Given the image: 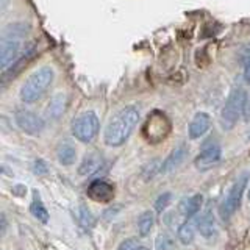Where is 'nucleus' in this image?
I'll return each mask as SVG.
<instances>
[{"label": "nucleus", "mask_w": 250, "mask_h": 250, "mask_svg": "<svg viewBox=\"0 0 250 250\" xmlns=\"http://www.w3.org/2000/svg\"><path fill=\"white\" fill-rule=\"evenodd\" d=\"M242 116L246 121H250V94H246L244 106H242Z\"/></svg>", "instance_id": "cd10ccee"}, {"label": "nucleus", "mask_w": 250, "mask_h": 250, "mask_svg": "<svg viewBox=\"0 0 250 250\" xmlns=\"http://www.w3.org/2000/svg\"><path fill=\"white\" fill-rule=\"evenodd\" d=\"M53 69L49 66L39 67L31 74L21 88V100L23 104H35L41 99L53 82Z\"/></svg>", "instance_id": "f03ea898"}, {"label": "nucleus", "mask_w": 250, "mask_h": 250, "mask_svg": "<svg viewBox=\"0 0 250 250\" xmlns=\"http://www.w3.org/2000/svg\"><path fill=\"white\" fill-rule=\"evenodd\" d=\"M186 153H188V146H185V144H182V146H178L177 148H174V150L169 153L167 158L164 160V163L161 164V172H169L174 167H177L178 164L183 161Z\"/></svg>", "instance_id": "f8f14e48"}, {"label": "nucleus", "mask_w": 250, "mask_h": 250, "mask_svg": "<svg viewBox=\"0 0 250 250\" xmlns=\"http://www.w3.org/2000/svg\"><path fill=\"white\" fill-rule=\"evenodd\" d=\"M75 158H77V153H75V148L64 143L62 146H60L58 148V160L61 164H64V166H72L75 163Z\"/></svg>", "instance_id": "f3484780"}, {"label": "nucleus", "mask_w": 250, "mask_h": 250, "mask_svg": "<svg viewBox=\"0 0 250 250\" xmlns=\"http://www.w3.org/2000/svg\"><path fill=\"white\" fill-rule=\"evenodd\" d=\"M102 164V160L99 155H88L82 161L80 167H78V174L80 175H89L92 172H96Z\"/></svg>", "instance_id": "2eb2a0df"}, {"label": "nucleus", "mask_w": 250, "mask_h": 250, "mask_svg": "<svg viewBox=\"0 0 250 250\" xmlns=\"http://www.w3.org/2000/svg\"><path fill=\"white\" fill-rule=\"evenodd\" d=\"M155 250H175V244L170 236L161 233L155 239Z\"/></svg>", "instance_id": "4be33fe9"}, {"label": "nucleus", "mask_w": 250, "mask_h": 250, "mask_svg": "<svg viewBox=\"0 0 250 250\" xmlns=\"http://www.w3.org/2000/svg\"><path fill=\"white\" fill-rule=\"evenodd\" d=\"M246 186H247V174L236 178V182H234L230 189L227 191L225 199L221 203V216H222V219H230L234 211L239 208L242 194H244V191H246Z\"/></svg>", "instance_id": "423d86ee"}, {"label": "nucleus", "mask_w": 250, "mask_h": 250, "mask_svg": "<svg viewBox=\"0 0 250 250\" xmlns=\"http://www.w3.org/2000/svg\"><path fill=\"white\" fill-rule=\"evenodd\" d=\"M219 160H221V147L214 143H211L203 147V150L200 152L197 158H195L194 164L199 170H208L213 167L216 163H219Z\"/></svg>", "instance_id": "1a4fd4ad"}, {"label": "nucleus", "mask_w": 250, "mask_h": 250, "mask_svg": "<svg viewBox=\"0 0 250 250\" xmlns=\"http://www.w3.org/2000/svg\"><path fill=\"white\" fill-rule=\"evenodd\" d=\"M99 128H100V121L94 111L82 113L80 116H77V119L72 122V135L78 141H82V143H89V141H92L99 133Z\"/></svg>", "instance_id": "39448f33"}, {"label": "nucleus", "mask_w": 250, "mask_h": 250, "mask_svg": "<svg viewBox=\"0 0 250 250\" xmlns=\"http://www.w3.org/2000/svg\"><path fill=\"white\" fill-rule=\"evenodd\" d=\"M33 172L36 175H45V174H49V166H47L42 160H36L33 164Z\"/></svg>", "instance_id": "393cba45"}, {"label": "nucleus", "mask_w": 250, "mask_h": 250, "mask_svg": "<svg viewBox=\"0 0 250 250\" xmlns=\"http://www.w3.org/2000/svg\"><path fill=\"white\" fill-rule=\"evenodd\" d=\"M30 211H31V214H33L38 221H41L42 224L49 222V211L45 209V207L42 205V202L39 200V195L36 192H35V200L30 205Z\"/></svg>", "instance_id": "a211bd4d"}, {"label": "nucleus", "mask_w": 250, "mask_h": 250, "mask_svg": "<svg viewBox=\"0 0 250 250\" xmlns=\"http://www.w3.org/2000/svg\"><path fill=\"white\" fill-rule=\"evenodd\" d=\"M156 164H161V163L158 160H155V161H150L148 164H146L144 169H143V177H144V180H150L156 174V172L161 170V167H158Z\"/></svg>", "instance_id": "5701e85b"}, {"label": "nucleus", "mask_w": 250, "mask_h": 250, "mask_svg": "<svg viewBox=\"0 0 250 250\" xmlns=\"http://www.w3.org/2000/svg\"><path fill=\"white\" fill-rule=\"evenodd\" d=\"M202 202H203L202 194H195V195H192V197L186 199L182 205H180V209H182L183 216L192 217L194 214H197L199 209L202 208Z\"/></svg>", "instance_id": "ddd939ff"}, {"label": "nucleus", "mask_w": 250, "mask_h": 250, "mask_svg": "<svg viewBox=\"0 0 250 250\" xmlns=\"http://www.w3.org/2000/svg\"><path fill=\"white\" fill-rule=\"evenodd\" d=\"M246 91L238 88H233L231 92L227 97V102L222 108V114H221V124L225 130H231L234 127V124L238 122L239 116L242 114V106H244V100H246Z\"/></svg>", "instance_id": "20e7f679"}, {"label": "nucleus", "mask_w": 250, "mask_h": 250, "mask_svg": "<svg viewBox=\"0 0 250 250\" xmlns=\"http://www.w3.org/2000/svg\"><path fill=\"white\" fill-rule=\"evenodd\" d=\"M138 121H139V109L133 105L124 106L121 111H117L111 117V121L106 125L104 135L105 144L111 147L122 146L130 138Z\"/></svg>", "instance_id": "f257e3e1"}, {"label": "nucleus", "mask_w": 250, "mask_h": 250, "mask_svg": "<svg viewBox=\"0 0 250 250\" xmlns=\"http://www.w3.org/2000/svg\"><path fill=\"white\" fill-rule=\"evenodd\" d=\"M172 122L169 117L161 111H153L147 117L143 127L144 138L152 144H158L170 135Z\"/></svg>", "instance_id": "7ed1b4c3"}, {"label": "nucleus", "mask_w": 250, "mask_h": 250, "mask_svg": "<svg viewBox=\"0 0 250 250\" xmlns=\"http://www.w3.org/2000/svg\"><path fill=\"white\" fill-rule=\"evenodd\" d=\"M138 250H148V249H147V247H144V246H139V247H138Z\"/></svg>", "instance_id": "c756f323"}, {"label": "nucleus", "mask_w": 250, "mask_h": 250, "mask_svg": "<svg viewBox=\"0 0 250 250\" xmlns=\"http://www.w3.org/2000/svg\"><path fill=\"white\" fill-rule=\"evenodd\" d=\"M16 124L22 131L28 133V135H39L45 127L42 117H39L31 111H27V109L16 113Z\"/></svg>", "instance_id": "0eeeda50"}, {"label": "nucleus", "mask_w": 250, "mask_h": 250, "mask_svg": "<svg viewBox=\"0 0 250 250\" xmlns=\"http://www.w3.org/2000/svg\"><path fill=\"white\" fill-rule=\"evenodd\" d=\"M22 41L11 38H2V50H0V62L2 69L6 70L8 67H13L21 55Z\"/></svg>", "instance_id": "6e6552de"}, {"label": "nucleus", "mask_w": 250, "mask_h": 250, "mask_svg": "<svg viewBox=\"0 0 250 250\" xmlns=\"http://www.w3.org/2000/svg\"><path fill=\"white\" fill-rule=\"evenodd\" d=\"M80 211H82V224L84 225V227H91L92 224H94V217H92V214H91V211L88 209V208H84V207H82L80 208Z\"/></svg>", "instance_id": "a878e982"}, {"label": "nucleus", "mask_w": 250, "mask_h": 250, "mask_svg": "<svg viewBox=\"0 0 250 250\" xmlns=\"http://www.w3.org/2000/svg\"><path fill=\"white\" fill-rule=\"evenodd\" d=\"M155 225V216L152 211H144L138 219V231L141 236H148Z\"/></svg>", "instance_id": "dca6fc26"}, {"label": "nucleus", "mask_w": 250, "mask_h": 250, "mask_svg": "<svg viewBox=\"0 0 250 250\" xmlns=\"http://www.w3.org/2000/svg\"><path fill=\"white\" fill-rule=\"evenodd\" d=\"M88 195H89V199L96 200V202L108 203L113 199L114 189L111 185L104 182V180H94L88 188Z\"/></svg>", "instance_id": "9d476101"}, {"label": "nucleus", "mask_w": 250, "mask_h": 250, "mask_svg": "<svg viewBox=\"0 0 250 250\" xmlns=\"http://www.w3.org/2000/svg\"><path fill=\"white\" fill-rule=\"evenodd\" d=\"M178 239L183 242V244H191L192 239H194V229H192V225L191 224H182L180 225V229H178Z\"/></svg>", "instance_id": "aec40b11"}, {"label": "nucleus", "mask_w": 250, "mask_h": 250, "mask_svg": "<svg viewBox=\"0 0 250 250\" xmlns=\"http://www.w3.org/2000/svg\"><path fill=\"white\" fill-rule=\"evenodd\" d=\"M197 227H199V233L202 236L209 238L211 234L214 233V216L211 211H205L197 221Z\"/></svg>", "instance_id": "4468645a"}, {"label": "nucleus", "mask_w": 250, "mask_h": 250, "mask_svg": "<svg viewBox=\"0 0 250 250\" xmlns=\"http://www.w3.org/2000/svg\"><path fill=\"white\" fill-rule=\"evenodd\" d=\"M209 125H211V119L207 113H197L192 121L189 122V127H188V133H189V138L191 139H199L200 136H203L205 133L209 130Z\"/></svg>", "instance_id": "9b49d317"}, {"label": "nucleus", "mask_w": 250, "mask_h": 250, "mask_svg": "<svg viewBox=\"0 0 250 250\" xmlns=\"http://www.w3.org/2000/svg\"><path fill=\"white\" fill-rule=\"evenodd\" d=\"M5 227H6V222H5V216H2V234L5 233Z\"/></svg>", "instance_id": "c85d7f7f"}, {"label": "nucleus", "mask_w": 250, "mask_h": 250, "mask_svg": "<svg viewBox=\"0 0 250 250\" xmlns=\"http://www.w3.org/2000/svg\"><path fill=\"white\" fill-rule=\"evenodd\" d=\"M241 62H242V72H244V80L246 83L250 84V44L242 47Z\"/></svg>", "instance_id": "6ab92c4d"}, {"label": "nucleus", "mask_w": 250, "mask_h": 250, "mask_svg": "<svg viewBox=\"0 0 250 250\" xmlns=\"http://www.w3.org/2000/svg\"><path fill=\"white\" fill-rule=\"evenodd\" d=\"M139 246L141 244H139L138 241H135V239H125V241H122L121 244H119L117 250H138Z\"/></svg>", "instance_id": "bb28decb"}, {"label": "nucleus", "mask_w": 250, "mask_h": 250, "mask_svg": "<svg viewBox=\"0 0 250 250\" xmlns=\"http://www.w3.org/2000/svg\"><path fill=\"white\" fill-rule=\"evenodd\" d=\"M62 109H64V96L58 94V96H55L52 99V104L49 108H47V111L50 113L52 117H58L62 113Z\"/></svg>", "instance_id": "412c9836"}, {"label": "nucleus", "mask_w": 250, "mask_h": 250, "mask_svg": "<svg viewBox=\"0 0 250 250\" xmlns=\"http://www.w3.org/2000/svg\"><path fill=\"white\" fill-rule=\"evenodd\" d=\"M247 195H249V200H250V188H249V192H247Z\"/></svg>", "instance_id": "7c9ffc66"}, {"label": "nucleus", "mask_w": 250, "mask_h": 250, "mask_svg": "<svg viewBox=\"0 0 250 250\" xmlns=\"http://www.w3.org/2000/svg\"><path fill=\"white\" fill-rule=\"evenodd\" d=\"M170 200H172V194L170 192H164V194H161L158 199H156V202H155V208H156V211H164L167 207H169V203H170Z\"/></svg>", "instance_id": "b1692460"}]
</instances>
